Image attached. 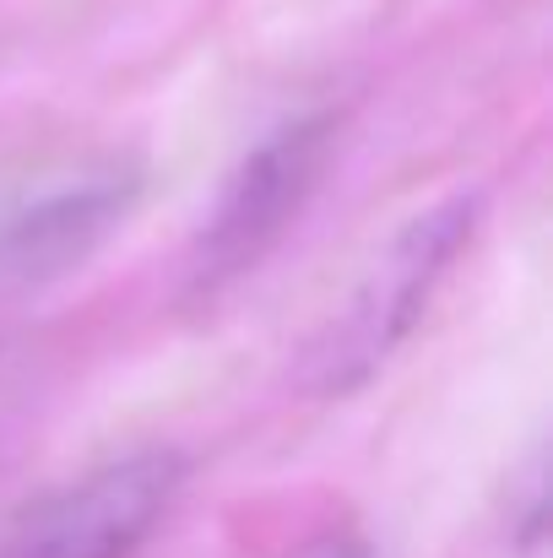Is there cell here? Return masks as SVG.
I'll list each match as a JSON object with an SVG mask.
<instances>
[{"label": "cell", "instance_id": "1", "mask_svg": "<svg viewBox=\"0 0 553 558\" xmlns=\"http://www.w3.org/2000/svg\"><path fill=\"white\" fill-rule=\"evenodd\" d=\"M478 228V201L472 195H450L429 211H418L364 271V282L353 288V299L342 304V315L315 337L310 359H304V385L321 401H342L359 385L396 359V348L418 331V320L429 315L440 282L450 277L456 255L467 250Z\"/></svg>", "mask_w": 553, "mask_h": 558}, {"label": "cell", "instance_id": "2", "mask_svg": "<svg viewBox=\"0 0 553 558\" xmlns=\"http://www.w3.org/2000/svg\"><path fill=\"white\" fill-rule=\"evenodd\" d=\"M332 153H337V120L326 109L266 131L239 158V169L228 174L217 206L206 211V222L190 244L184 299L206 304V299L228 293L233 282H244L299 228V217L326 185Z\"/></svg>", "mask_w": 553, "mask_h": 558}, {"label": "cell", "instance_id": "3", "mask_svg": "<svg viewBox=\"0 0 553 558\" xmlns=\"http://www.w3.org/2000/svg\"><path fill=\"white\" fill-rule=\"evenodd\" d=\"M190 461L169 445L115 456L38 499L0 558H136L175 515Z\"/></svg>", "mask_w": 553, "mask_h": 558}, {"label": "cell", "instance_id": "4", "mask_svg": "<svg viewBox=\"0 0 553 558\" xmlns=\"http://www.w3.org/2000/svg\"><path fill=\"white\" fill-rule=\"evenodd\" d=\"M142 195L147 169L109 158L0 206V293H33L82 271L136 217Z\"/></svg>", "mask_w": 553, "mask_h": 558}, {"label": "cell", "instance_id": "5", "mask_svg": "<svg viewBox=\"0 0 553 558\" xmlns=\"http://www.w3.org/2000/svg\"><path fill=\"white\" fill-rule=\"evenodd\" d=\"M315 558H364L359 548H348V543H332V548H321Z\"/></svg>", "mask_w": 553, "mask_h": 558}]
</instances>
